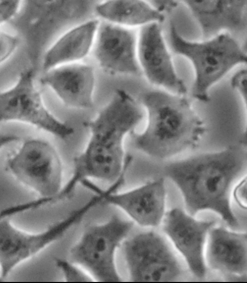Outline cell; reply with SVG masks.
<instances>
[{
	"instance_id": "25",
	"label": "cell",
	"mask_w": 247,
	"mask_h": 283,
	"mask_svg": "<svg viewBox=\"0 0 247 283\" xmlns=\"http://www.w3.org/2000/svg\"><path fill=\"white\" fill-rule=\"evenodd\" d=\"M242 48L243 50L247 53V38L244 43Z\"/></svg>"
},
{
	"instance_id": "15",
	"label": "cell",
	"mask_w": 247,
	"mask_h": 283,
	"mask_svg": "<svg viewBox=\"0 0 247 283\" xmlns=\"http://www.w3.org/2000/svg\"><path fill=\"white\" fill-rule=\"evenodd\" d=\"M207 240L205 256L210 268L236 276L247 275V232L212 227Z\"/></svg>"
},
{
	"instance_id": "21",
	"label": "cell",
	"mask_w": 247,
	"mask_h": 283,
	"mask_svg": "<svg viewBox=\"0 0 247 283\" xmlns=\"http://www.w3.org/2000/svg\"><path fill=\"white\" fill-rule=\"evenodd\" d=\"M232 196L240 208L247 210V174L236 183L232 190Z\"/></svg>"
},
{
	"instance_id": "7",
	"label": "cell",
	"mask_w": 247,
	"mask_h": 283,
	"mask_svg": "<svg viewBox=\"0 0 247 283\" xmlns=\"http://www.w3.org/2000/svg\"><path fill=\"white\" fill-rule=\"evenodd\" d=\"M100 197H93L85 204L73 211L62 220L46 230L29 233L11 224L8 219L0 222L1 277L6 278L20 263L36 255L44 248L60 239L85 215L101 202Z\"/></svg>"
},
{
	"instance_id": "3",
	"label": "cell",
	"mask_w": 247,
	"mask_h": 283,
	"mask_svg": "<svg viewBox=\"0 0 247 283\" xmlns=\"http://www.w3.org/2000/svg\"><path fill=\"white\" fill-rule=\"evenodd\" d=\"M139 101L146 113L147 123L144 131L134 137L136 149L163 160L197 146L205 125L185 96L151 90L142 92Z\"/></svg>"
},
{
	"instance_id": "1",
	"label": "cell",
	"mask_w": 247,
	"mask_h": 283,
	"mask_svg": "<svg viewBox=\"0 0 247 283\" xmlns=\"http://www.w3.org/2000/svg\"><path fill=\"white\" fill-rule=\"evenodd\" d=\"M144 110L139 100L117 89L96 117L84 123L90 138L74 159L72 175L59 193L62 198L69 197L79 183L89 178L113 184L123 180L130 162L125 158L124 140L142 120Z\"/></svg>"
},
{
	"instance_id": "12",
	"label": "cell",
	"mask_w": 247,
	"mask_h": 283,
	"mask_svg": "<svg viewBox=\"0 0 247 283\" xmlns=\"http://www.w3.org/2000/svg\"><path fill=\"white\" fill-rule=\"evenodd\" d=\"M94 56L102 69L111 74L141 75L134 31L112 23L99 26Z\"/></svg>"
},
{
	"instance_id": "4",
	"label": "cell",
	"mask_w": 247,
	"mask_h": 283,
	"mask_svg": "<svg viewBox=\"0 0 247 283\" xmlns=\"http://www.w3.org/2000/svg\"><path fill=\"white\" fill-rule=\"evenodd\" d=\"M169 37L173 52L187 58L193 65L195 78L191 94L200 101L209 100V89L231 70L247 65V53L229 33L202 42L191 41L182 37L170 22Z\"/></svg>"
},
{
	"instance_id": "14",
	"label": "cell",
	"mask_w": 247,
	"mask_h": 283,
	"mask_svg": "<svg viewBox=\"0 0 247 283\" xmlns=\"http://www.w3.org/2000/svg\"><path fill=\"white\" fill-rule=\"evenodd\" d=\"M40 82L50 86L67 107H93L95 79L90 65L71 63L57 66L47 71Z\"/></svg>"
},
{
	"instance_id": "5",
	"label": "cell",
	"mask_w": 247,
	"mask_h": 283,
	"mask_svg": "<svg viewBox=\"0 0 247 283\" xmlns=\"http://www.w3.org/2000/svg\"><path fill=\"white\" fill-rule=\"evenodd\" d=\"M7 165L19 182L40 196L18 205L21 212L50 203L63 187L61 159L55 149L44 140H26L8 161Z\"/></svg>"
},
{
	"instance_id": "13",
	"label": "cell",
	"mask_w": 247,
	"mask_h": 283,
	"mask_svg": "<svg viewBox=\"0 0 247 283\" xmlns=\"http://www.w3.org/2000/svg\"><path fill=\"white\" fill-rule=\"evenodd\" d=\"M95 192L102 201L119 208L142 226H158L165 215L166 190L162 178L124 192L110 193L99 188Z\"/></svg>"
},
{
	"instance_id": "11",
	"label": "cell",
	"mask_w": 247,
	"mask_h": 283,
	"mask_svg": "<svg viewBox=\"0 0 247 283\" xmlns=\"http://www.w3.org/2000/svg\"><path fill=\"white\" fill-rule=\"evenodd\" d=\"M163 229L185 260L197 277L206 274L204 249L209 231L214 222L195 219L180 209L167 212L162 221Z\"/></svg>"
},
{
	"instance_id": "9",
	"label": "cell",
	"mask_w": 247,
	"mask_h": 283,
	"mask_svg": "<svg viewBox=\"0 0 247 283\" xmlns=\"http://www.w3.org/2000/svg\"><path fill=\"white\" fill-rule=\"evenodd\" d=\"M0 120L30 124L62 139L73 133L72 127L57 119L45 108L31 70L22 72L13 87L1 93Z\"/></svg>"
},
{
	"instance_id": "2",
	"label": "cell",
	"mask_w": 247,
	"mask_h": 283,
	"mask_svg": "<svg viewBox=\"0 0 247 283\" xmlns=\"http://www.w3.org/2000/svg\"><path fill=\"white\" fill-rule=\"evenodd\" d=\"M246 169L247 150L235 145L170 163L164 171L180 191L187 213L193 216L211 211L236 227L238 224L230 199L235 185Z\"/></svg>"
},
{
	"instance_id": "20",
	"label": "cell",
	"mask_w": 247,
	"mask_h": 283,
	"mask_svg": "<svg viewBox=\"0 0 247 283\" xmlns=\"http://www.w3.org/2000/svg\"><path fill=\"white\" fill-rule=\"evenodd\" d=\"M231 85L239 93L246 109V122L242 136V144L244 147H247V69L237 72L231 80Z\"/></svg>"
},
{
	"instance_id": "8",
	"label": "cell",
	"mask_w": 247,
	"mask_h": 283,
	"mask_svg": "<svg viewBox=\"0 0 247 283\" xmlns=\"http://www.w3.org/2000/svg\"><path fill=\"white\" fill-rule=\"evenodd\" d=\"M122 251L131 281H172L182 277L177 259L165 240L154 231L131 237L124 243Z\"/></svg>"
},
{
	"instance_id": "17",
	"label": "cell",
	"mask_w": 247,
	"mask_h": 283,
	"mask_svg": "<svg viewBox=\"0 0 247 283\" xmlns=\"http://www.w3.org/2000/svg\"><path fill=\"white\" fill-rule=\"evenodd\" d=\"M98 21L91 20L70 30L47 51L43 63L44 71L84 58L92 46Z\"/></svg>"
},
{
	"instance_id": "19",
	"label": "cell",
	"mask_w": 247,
	"mask_h": 283,
	"mask_svg": "<svg viewBox=\"0 0 247 283\" xmlns=\"http://www.w3.org/2000/svg\"><path fill=\"white\" fill-rule=\"evenodd\" d=\"M56 264L63 273L64 279L67 282H85L93 280L83 269L68 260L57 259Z\"/></svg>"
},
{
	"instance_id": "6",
	"label": "cell",
	"mask_w": 247,
	"mask_h": 283,
	"mask_svg": "<svg viewBox=\"0 0 247 283\" xmlns=\"http://www.w3.org/2000/svg\"><path fill=\"white\" fill-rule=\"evenodd\" d=\"M132 226L131 222L116 215L104 223L88 226L70 249L68 260L83 269L93 280L120 281L115 253Z\"/></svg>"
},
{
	"instance_id": "24",
	"label": "cell",
	"mask_w": 247,
	"mask_h": 283,
	"mask_svg": "<svg viewBox=\"0 0 247 283\" xmlns=\"http://www.w3.org/2000/svg\"><path fill=\"white\" fill-rule=\"evenodd\" d=\"M150 4L157 11L163 14L170 12L178 6L176 1H150Z\"/></svg>"
},
{
	"instance_id": "10",
	"label": "cell",
	"mask_w": 247,
	"mask_h": 283,
	"mask_svg": "<svg viewBox=\"0 0 247 283\" xmlns=\"http://www.w3.org/2000/svg\"><path fill=\"white\" fill-rule=\"evenodd\" d=\"M137 57L142 72L150 83L170 93L186 95L187 87L175 71L159 23H151L141 29Z\"/></svg>"
},
{
	"instance_id": "22",
	"label": "cell",
	"mask_w": 247,
	"mask_h": 283,
	"mask_svg": "<svg viewBox=\"0 0 247 283\" xmlns=\"http://www.w3.org/2000/svg\"><path fill=\"white\" fill-rule=\"evenodd\" d=\"M17 39L10 35L1 33V62L5 61L15 50Z\"/></svg>"
},
{
	"instance_id": "23",
	"label": "cell",
	"mask_w": 247,
	"mask_h": 283,
	"mask_svg": "<svg viewBox=\"0 0 247 283\" xmlns=\"http://www.w3.org/2000/svg\"><path fill=\"white\" fill-rule=\"evenodd\" d=\"M19 2L16 0L0 1L1 23L8 20L15 15L19 6Z\"/></svg>"
},
{
	"instance_id": "16",
	"label": "cell",
	"mask_w": 247,
	"mask_h": 283,
	"mask_svg": "<svg viewBox=\"0 0 247 283\" xmlns=\"http://www.w3.org/2000/svg\"><path fill=\"white\" fill-rule=\"evenodd\" d=\"M197 21L202 38L208 40L223 30H234L241 24L247 1L202 0L182 1Z\"/></svg>"
},
{
	"instance_id": "18",
	"label": "cell",
	"mask_w": 247,
	"mask_h": 283,
	"mask_svg": "<svg viewBox=\"0 0 247 283\" xmlns=\"http://www.w3.org/2000/svg\"><path fill=\"white\" fill-rule=\"evenodd\" d=\"M97 13L112 23L128 26L162 23L165 17L146 1L111 0L98 4Z\"/></svg>"
}]
</instances>
